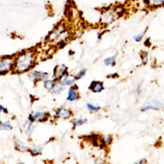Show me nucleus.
<instances>
[{
	"instance_id": "obj_9",
	"label": "nucleus",
	"mask_w": 164,
	"mask_h": 164,
	"mask_svg": "<svg viewBox=\"0 0 164 164\" xmlns=\"http://www.w3.org/2000/svg\"><path fill=\"white\" fill-rule=\"evenodd\" d=\"M71 115H72V113L71 111L66 109V108H61L57 113V117L60 119H67L70 117Z\"/></svg>"
},
{
	"instance_id": "obj_12",
	"label": "nucleus",
	"mask_w": 164,
	"mask_h": 164,
	"mask_svg": "<svg viewBox=\"0 0 164 164\" xmlns=\"http://www.w3.org/2000/svg\"><path fill=\"white\" fill-rule=\"evenodd\" d=\"M14 143H15V147H16L17 149L21 151L25 152V151H27L29 149L27 145L24 144V142L19 140L18 138H14Z\"/></svg>"
},
{
	"instance_id": "obj_25",
	"label": "nucleus",
	"mask_w": 164,
	"mask_h": 164,
	"mask_svg": "<svg viewBox=\"0 0 164 164\" xmlns=\"http://www.w3.org/2000/svg\"><path fill=\"white\" fill-rule=\"evenodd\" d=\"M85 74H86V71L85 70H82L81 71H80V72L78 74H77L76 76V78H78V79L82 78L85 75Z\"/></svg>"
},
{
	"instance_id": "obj_19",
	"label": "nucleus",
	"mask_w": 164,
	"mask_h": 164,
	"mask_svg": "<svg viewBox=\"0 0 164 164\" xmlns=\"http://www.w3.org/2000/svg\"><path fill=\"white\" fill-rule=\"evenodd\" d=\"M42 150V147L39 146V145H35V146H33L32 148H30L31 153L33 155H38V154H41Z\"/></svg>"
},
{
	"instance_id": "obj_23",
	"label": "nucleus",
	"mask_w": 164,
	"mask_h": 164,
	"mask_svg": "<svg viewBox=\"0 0 164 164\" xmlns=\"http://www.w3.org/2000/svg\"><path fill=\"white\" fill-rule=\"evenodd\" d=\"M144 34V32H142V33H140V34H138V35H135V36L134 37V39L135 40V41L136 42H140V41H141V40H142V37H143Z\"/></svg>"
},
{
	"instance_id": "obj_22",
	"label": "nucleus",
	"mask_w": 164,
	"mask_h": 164,
	"mask_svg": "<svg viewBox=\"0 0 164 164\" xmlns=\"http://www.w3.org/2000/svg\"><path fill=\"white\" fill-rule=\"evenodd\" d=\"M87 108L88 110L91 111V112H94V111H97L100 109V106H95V105L92 104H87Z\"/></svg>"
},
{
	"instance_id": "obj_21",
	"label": "nucleus",
	"mask_w": 164,
	"mask_h": 164,
	"mask_svg": "<svg viewBox=\"0 0 164 164\" xmlns=\"http://www.w3.org/2000/svg\"><path fill=\"white\" fill-rule=\"evenodd\" d=\"M28 77H29V79L33 83H36L37 82V80H39L37 74V71L30 72L28 73Z\"/></svg>"
},
{
	"instance_id": "obj_26",
	"label": "nucleus",
	"mask_w": 164,
	"mask_h": 164,
	"mask_svg": "<svg viewBox=\"0 0 164 164\" xmlns=\"http://www.w3.org/2000/svg\"><path fill=\"white\" fill-rule=\"evenodd\" d=\"M103 141L104 142V143L107 144H110L111 142H112V137H110V135H106L103 137Z\"/></svg>"
},
{
	"instance_id": "obj_27",
	"label": "nucleus",
	"mask_w": 164,
	"mask_h": 164,
	"mask_svg": "<svg viewBox=\"0 0 164 164\" xmlns=\"http://www.w3.org/2000/svg\"><path fill=\"white\" fill-rule=\"evenodd\" d=\"M142 62L144 64H146L148 61V57H147V53H144L143 55H142Z\"/></svg>"
},
{
	"instance_id": "obj_7",
	"label": "nucleus",
	"mask_w": 164,
	"mask_h": 164,
	"mask_svg": "<svg viewBox=\"0 0 164 164\" xmlns=\"http://www.w3.org/2000/svg\"><path fill=\"white\" fill-rule=\"evenodd\" d=\"M89 88L91 89V91L94 92V93L101 92L104 89L103 83L100 82H95V81L92 82L91 83Z\"/></svg>"
},
{
	"instance_id": "obj_29",
	"label": "nucleus",
	"mask_w": 164,
	"mask_h": 164,
	"mask_svg": "<svg viewBox=\"0 0 164 164\" xmlns=\"http://www.w3.org/2000/svg\"><path fill=\"white\" fill-rule=\"evenodd\" d=\"M144 159H142V160H139V161H138V162H137V163H144Z\"/></svg>"
},
{
	"instance_id": "obj_17",
	"label": "nucleus",
	"mask_w": 164,
	"mask_h": 164,
	"mask_svg": "<svg viewBox=\"0 0 164 164\" xmlns=\"http://www.w3.org/2000/svg\"><path fill=\"white\" fill-rule=\"evenodd\" d=\"M12 129V126L10 123L8 122H0V131L5 130V131H10Z\"/></svg>"
},
{
	"instance_id": "obj_5",
	"label": "nucleus",
	"mask_w": 164,
	"mask_h": 164,
	"mask_svg": "<svg viewBox=\"0 0 164 164\" xmlns=\"http://www.w3.org/2000/svg\"><path fill=\"white\" fill-rule=\"evenodd\" d=\"M65 32V28L63 26H60L55 30L50 35H49V40L50 41H57V39L59 37V36L62 33Z\"/></svg>"
},
{
	"instance_id": "obj_10",
	"label": "nucleus",
	"mask_w": 164,
	"mask_h": 164,
	"mask_svg": "<svg viewBox=\"0 0 164 164\" xmlns=\"http://www.w3.org/2000/svg\"><path fill=\"white\" fill-rule=\"evenodd\" d=\"M116 16V12L112 10H108L106 13L103 15V19L105 23L110 22L114 19V18Z\"/></svg>"
},
{
	"instance_id": "obj_4",
	"label": "nucleus",
	"mask_w": 164,
	"mask_h": 164,
	"mask_svg": "<svg viewBox=\"0 0 164 164\" xmlns=\"http://www.w3.org/2000/svg\"><path fill=\"white\" fill-rule=\"evenodd\" d=\"M66 75H67V68L64 65H59L55 68L54 76L55 78L61 79Z\"/></svg>"
},
{
	"instance_id": "obj_13",
	"label": "nucleus",
	"mask_w": 164,
	"mask_h": 164,
	"mask_svg": "<svg viewBox=\"0 0 164 164\" xmlns=\"http://www.w3.org/2000/svg\"><path fill=\"white\" fill-rule=\"evenodd\" d=\"M33 122L31 121L28 119L27 122L25 124V125H24V131H25L26 135L29 136L32 135L33 131L34 130V128H35V126L33 125Z\"/></svg>"
},
{
	"instance_id": "obj_15",
	"label": "nucleus",
	"mask_w": 164,
	"mask_h": 164,
	"mask_svg": "<svg viewBox=\"0 0 164 164\" xmlns=\"http://www.w3.org/2000/svg\"><path fill=\"white\" fill-rule=\"evenodd\" d=\"M62 91V85L60 83L55 82L53 87L51 90V92L55 94H60Z\"/></svg>"
},
{
	"instance_id": "obj_11",
	"label": "nucleus",
	"mask_w": 164,
	"mask_h": 164,
	"mask_svg": "<svg viewBox=\"0 0 164 164\" xmlns=\"http://www.w3.org/2000/svg\"><path fill=\"white\" fill-rule=\"evenodd\" d=\"M78 99V94L77 93L76 89L73 87H70L68 91V95H67V100H69L71 101H76Z\"/></svg>"
},
{
	"instance_id": "obj_1",
	"label": "nucleus",
	"mask_w": 164,
	"mask_h": 164,
	"mask_svg": "<svg viewBox=\"0 0 164 164\" xmlns=\"http://www.w3.org/2000/svg\"><path fill=\"white\" fill-rule=\"evenodd\" d=\"M35 61V55L33 51H25L18 57L14 62V71L15 73H24L29 71Z\"/></svg>"
},
{
	"instance_id": "obj_20",
	"label": "nucleus",
	"mask_w": 164,
	"mask_h": 164,
	"mask_svg": "<svg viewBox=\"0 0 164 164\" xmlns=\"http://www.w3.org/2000/svg\"><path fill=\"white\" fill-rule=\"evenodd\" d=\"M37 76H38V79L41 80H43V81H45V80H48L49 78V75L48 73H44V72H42V71H37Z\"/></svg>"
},
{
	"instance_id": "obj_14",
	"label": "nucleus",
	"mask_w": 164,
	"mask_h": 164,
	"mask_svg": "<svg viewBox=\"0 0 164 164\" xmlns=\"http://www.w3.org/2000/svg\"><path fill=\"white\" fill-rule=\"evenodd\" d=\"M32 116L35 120H44L45 118H47V113L44 112H35L32 114Z\"/></svg>"
},
{
	"instance_id": "obj_28",
	"label": "nucleus",
	"mask_w": 164,
	"mask_h": 164,
	"mask_svg": "<svg viewBox=\"0 0 164 164\" xmlns=\"http://www.w3.org/2000/svg\"><path fill=\"white\" fill-rule=\"evenodd\" d=\"M4 112L5 113H8V110L6 109L5 108H4L3 106H1V105H0V112Z\"/></svg>"
},
{
	"instance_id": "obj_8",
	"label": "nucleus",
	"mask_w": 164,
	"mask_h": 164,
	"mask_svg": "<svg viewBox=\"0 0 164 164\" xmlns=\"http://www.w3.org/2000/svg\"><path fill=\"white\" fill-rule=\"evenodd\" d=\"M76 80V77H69L67 75H66L61 78L60 83L62 86L71 85L75 82Z\"/></svg>"
},
{
	"instance_id": "obj_24",
	"label": "nucleus",
	"mask_w": 164,
	"mask_h": 164,
	"mask_svg": "<svg viewBox=\"0 0 164 164\" xmlns=\"http://www.w3.org/2000/svg\"><path fill=\"white\" fill-rule=\"evenodd\" d=\"M86 122V119H77L75 122V125L76 126H78L83 125V124H84Z\"/></svg>"
},
{
	"instance_id": "obj_18",
	"label": "nucleus",
	"mask_w": 164,
	"mask_h": 164,
	"mask_svg": "<svg viewBox=\"0 0 164 164\" xmlns=\"http://www.w3.org/2000/svg\"><path fill=\"white\" fill-rule=\"evenodd\" d=\"M55 82L53 81V80H46L44 82V86L46 89L48 90V91H51V90L55 85Z\"/></svg>"
},
{
	"instance_id": "obj_6",
	"label": "nucleus",
	"mask_w": 164,
	"mask_h": 164,
	"mask_svg": "<svg viewBox=\"0 0 164 164\" xmlns=\"http://www.w3.org/2000/svg\"><path fill=\"white\" fill-rule=\"evenodd\" d=\"M145 3L151 8H158L164 6V0H145Z\"/></svg>"
},
{
	"instance_id": "obj_16",
	"label": "nucleus",
	"mask_w": 164,
	"mask_h": 164,
	"mask_svg": "<svg viewBox=\"0 0 164 164\" xmlns=\"http://www.w3.org/2000/svg\"><path fill=\"white\" fill-rule=\"evenodd\" d=\"M116 55H113V56L108 57L104 60V64H105V66H110L113 67L116 62Z\"/></svg>"
},
{
	"instance_id": "obj_3",
	"label": "nucleus",
	"mask_w": 164,
	"mask_h": 164,
	"mask_svg": "<svg viewBox=\"0 0 164 164\" xmlns=\"http://www.w3.org/2000/svg\"><path fill=\"white\" fill-rule=\"evenodd\" d=\"M163 108V104L160 101L157 100H152L149 104H145L144 106H142L141 110L142 111H145L147 110H159Z\"/></svg>"
},
{
	"instance_id": "obj_2",
	"label": "nucleus",
	"mask_w": 164,
	"mask_h": 164,
	"mask_svg": "<svg viewBox=\"0 0 164 164\" xmlns=\"http://www.w3.org/2000/svg\"><path fill=\"white\" fill-rule=\"evenodd\" d=\"M14 61L10 58L0 59V75H5L14 69Z\"/></svg>"
}]
</instances>
